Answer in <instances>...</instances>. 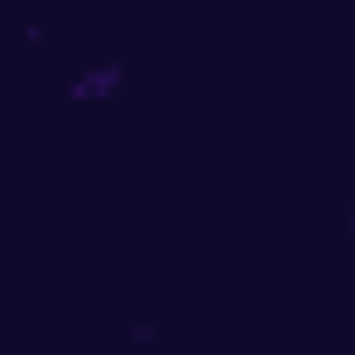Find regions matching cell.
I'll use <instances>...</instances> for the list:
<instances>
[{"instance_id":"6da1fadb","label":"cell","mask_w":355,"mask_h":355,"mask_svg":"<svg viewBox=\"0 0 355 355\" xmlns=\"http://www.w3.org/2000/svg\"><path fill=\"white\" fill-rule=\"evenodd\" d=\"M125 77H132V70H125L119 56H105V63H84V70L70 77V98H119V91H125Z\"/></svg>"}]
</instances>
